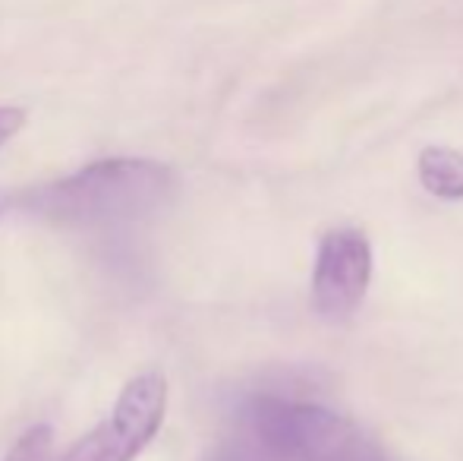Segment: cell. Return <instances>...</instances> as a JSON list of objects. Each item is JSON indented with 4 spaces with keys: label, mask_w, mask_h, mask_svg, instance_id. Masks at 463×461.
I'll list each match as a JSON object with an SVG mask.
<instances>
[{
    "label": "cell",
    "mask_w": 463,
    "mask_h": 461,
    "mask_svg": "<svg viewBox=\"0 0 463 461\" xmlns=\"http://www.w3.org/2000/svg\"><path fill=\"white\" fill-rule=\"evenodd\" d=\"M174 171L152 158H101L23 197V209L73 231H123L158 216L174 197Z\"/></svg>",
    "instance_id": "6da1fadb"
},
{
    "label": "cell",
    "mask_w": 463,
    "mask_h": 461,
    "mask_svg": "<svg viewBox=\"0 0 463 461\" xmlns=\"http://www.w3.org/2000/svg\"><path fill=\"white\" fill-rule=\"evenodd\" d=\"M221 461H391L363 430L312 401L252 395L237 414V430Z\"/></svg>",
    "instance_id": "7a4b0ae2"
},
{
    "label": "cell",
    "mask_w": 463,
    "mask_h": 461,
    "mask_svg": "<svg viewBox=\"0 0 463 461\" xmlns=\"http://www.w3.org/2000/svg\"><path fill=\"white\" fill-rule=\"evenodd\" d=\"M167 382L161 373H142L120 389L108 418L89 430L61 461H133L165 424Z\"/></svg>",
    "instance_id": "3957f363"
},
{
    "label": "cell",
    "mask_w": 463,
    "mask_h": 461,
    "mask_svg": "<svg viewBox=\"0 0 463 461\" xmlns=\"http://www.w3.org/2000/svg\"><path fill=\"white\" fill-rule=\"evenodd\" d=\"M372 282V246L356 228H335L322 237L312 269V303L325 320L356 313Z\"/></svg>",
    "instance_id": "277c9868"
},
{
    "label": "cell",
    "mask_w": 463,
    "mask_h": 461,
    "mask_svg": "<svg viewBox=\"0 0 463 461\" xmlns=\"http://www.w3.org/2000/svg\"><path fill=\"white\" fill-rule=\"evenodd\" d=\"M420 180L432 197L463 199V152L429 146L420 152Z\"/></svg>",
    "instance_id": "5b68a950"
},
{
    "label": "cell",
    "mask_w": 463,
    "mask_h": 461,
    "mask_svg": "<svg viewBox=\"0 0 463 461\" xmlns=\"http://www.w3.org/2000/svg\"><path fill=\"white\" fill-rule=\"evenodd\" d=\"M4 461H54L51 458V430L48 427H32L29 433L16 439V446Z\"/></svg>",
    "instance_id": "8992f818"
},
{
    "label": "cell",
    "mask_w": 463,
    "mask_h": 461,
    "mask_svg": "<svg viewBox=\"0 0 463 461\" xmlns=\"http://www.w3.org/2000/svg\"><path fill=\"white\" fill-rule=\"evenodd\" d=\"M25 123V111L23 108H13V105H0V149L13 139V136L23 130Z\"/></svg>",
    "instance_id": "52a82bcc"
}]
</instances>
